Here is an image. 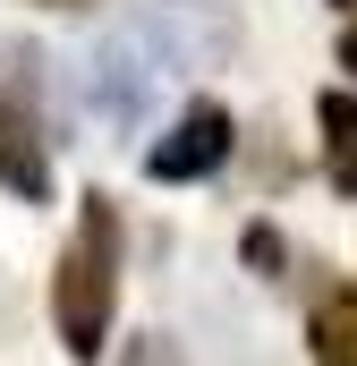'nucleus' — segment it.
<instances>
[{
	"instance_id": "423d86ee",
	"label": "nucleus",
	"mask_w": 357,
	"mask_h": 366,
	"mask_svg": "<svg viewBox=\"0 0 357 366\" xmlns=\"http://www.w3.org/2000/svg\"><path fill=\"white\" fill-rule=\"evenodd\" d=\"M315 350L332 366H357V290H332L315 307Z\"/></svg>"
},
{
	"instance_id": "f03ea898",
	"label": "nucleus",
	"mask_w": 357,
	"mask_h": 366,
	"mask_svg": "<svg viewBox=\"0 0 357 366\" xmlns=\"http://www.w3.org/2000/svg\"><path fill=\"white\" fill-rule=\"evenodd\" d=\"M136 34H145V51H154L171 77L178 69H221V60L238 51V17H230L221 0H145Z\"/></svg>"
},
{
	"instance_id": "9d476101",
	"label": "nucleus",
	"mask_w": 357,
	"mask_h": 366,
	"mask_svg": "<svg viewBox=\"0 0 357 366\" xmlns=\"http://www.w3.org/2000/svg\"><path fill=\"white\" fill-rule=\"evenodd\" d=\"M51 9H77V0H51Z\"/></svg>"
},
{
	"instance_id": "1a4fd4ad",
	"label": "nucleus",
	"mask_w": 357,
	"mask_h": 366,
	"mask_svg": "<svg viewBox=\"0 0 357 366\" xmlns=\"http://www.w3.org/2000/svg\"><path fill=\"white\" fill-rule=\"evenodd\" d=\"M341 69H357V26H349V34H341Z\"/></svg>"
},
{
	"instance_id": "7ed1b4c3",
	"label": "nucleus",
	"mask_w": 357,
	"mask_h": 366,
	"mask_svg": "<svg viewBox=\"0 0 357 366\" xmlns=\"http://www.w3.org/2000/svg\"><path fill=\"white\" fill-rule=\"evenodd\" d=\"M162 77H171V69L145 51V34H111L86 60V94H94V111H102L111 128H136V119L162 102Z\"/></svg>"
},
{
	"instance_id": "39448f33",
	"label": "nucleus",
	"mask_w": 357,
	"mask_h": 366,
	"mask_svg": "<svg viewBox=\"0 0 357 366\" xmlns=\"http://www.w3.org/2000/svg\"><path fill=\"white\" fill-rule=\"evenodd\" d=\"M0 187H17V196H43V154H34V137H26V119L0 102Z\"/></svg>"
},
{
	"instance_id": "6e6552de",
	"label": "nucleus",
	"mask_w": 357,
	"mask_h": 366,
	"mask_svg": "<svg viewBox=\"0 0 357 366\" xmlns=\"http://www.w3.org/2000/svg\"><path fill=\"white\" fill-rule=\"evenodd\" d=\"M247 256H256V264L272 273V264H281V239H272V230H247Z\"/></svg>"
},
{
	"instance_id": "0eeeda50",
	"label": "nucleus",
	"mask_w": 357,
	"mask_h": 366,
	"mask_svg": "<svg viewBox=\"0 0 357 366\" xmlns=\"http://www.w3.org/2000/svg\"><path fill=\"white\" fill-rule=\"evenodd\" d=\"M323 162L357 196V102H341V94H323Z\"/></svg>"
},
{
	"instance_id": "20e7f679",
	"label": "nucleus",
	"mask_w": 357,
	"mask_h": 366,
	"mask_svg": "<svg viewBox=\"0 0 357 366\" xmlns=\"http://www.w3.org/2000/svg\"><path fill=\"white\" fill-rule=\"evenodd\" d=\"M221 162H230V111H221V102H196L171 137L145 154L154 179H204V171H221Z\"/></svg>"
},
{
	"instance_id": "f257e3e1",
	"label": "nucleus",
	"mask_w": 357,
	"mask_h": 366,
	"mask_svg": "<svg viewBox=\"0 0 357 366\" xmlns=\"http://www.w3.org/2000/svg\"><path fill=\"white\" fill-rule=\"evenodd\" d=\"M111 290H119V213H111V196H86L77 247L60 256V281H51V315H60L69 358H94V350H102V332H111Z\"/></svg>"
}]
</instances>
